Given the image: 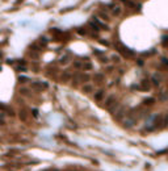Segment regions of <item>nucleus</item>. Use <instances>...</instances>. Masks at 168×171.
Instances as JSON below:
<instances>
[{
    "instance_id": "2f4dec72",
    "label": "nucleus",
    "mask_w": 168,
    "mask_h": 171,
    "mask_svg": "<svg viewBox=\"0 0 168 171\" xmlns=\"http://www.w3.org/2000/svg\"><path fill=\"white\" fill-rule=\"evenodd\" d=\"M71 171H74V170H71Z\"/></svg>"
},
{
    "instance_id": "7ed1b4c3",
    "label": "nucleus",
    "mask_w": 168,
    "mask_h": 171,
    "mask_svg": "<svg viewBox=\"0 0 168 171\" xmlns=\"http://www.w3.org/2000/svg\"><path fill=\"white\" fill-rule=\"evenodd\" d=\"M141 91H150L151 90V82L148 79H142V82H141V87H139Z\"/></svg>"
},
{
    "instance_id": "9b49d317",
    "label": "nucleus",
    "mask_w": 168,
    "mask_h": 171,
    "mask_svg": "<svg viewBox=\"0 0 168 171\" xmlns=\"http://www.w3.org/2000/svg\"><path fill=\"white\" fill-rule=\"evenodd\" d=\"M19 117H20L21 121H26L28 120V111L26 109H20V112H19Z\"/></svg>"
},
{
    "instance_id": "20e7f679",
    "label": "nucleus",
    "mask_w": 168,
    "mask_h": 171,
    "mask_svg": "<svg viewBox=\"0 0 168 171\" xmlns=\"http://www.w3.org/2000/svg\"><path fill=\"white\" fill-rule=\"evenodd\" d=\"M123 4H126V6L129 7V8H131V9H135V11H138V9L141 8V6L139 4H137L135 1H133V0H121Z\"/></svg>"
},
{
    "instance_id": "bb28decb",
    "label": "nucleus",
    "mask_w": 168,
    "mask_h": 171,
    "mask_svg": "<svg viewBox=\"0 0 168 171\" xmlns=\"http://www.w3.org/2000/svg\"><path fill=\"white\" fill-rule=\"evenodd\" d=\"M19 82L20 83H26V82H29V79L26 77H20L19 78Z\"/></svg>"
},
{
    "instance_id": "dca6fc26",
    "label": "nucleus",
    "mask_w": 168,
    "mask_h": 171,
    "mask_svg": "<svg viewBox=\"0 0 168 171\" xmlns=\"http://www.w3.org/2000/svg\"><path fill=\"white\" fill-rule=\"evenodd\" d=\"M123 114H125V109L121 108V109H118V112H117L116 114H114V117H116L117 120H121L123 117Z\"/></svg>"
},
{
    "instance_id": "f3484780",
    "label": "nucleus",
    "mask_w": 168,
    "mask_h": 171,
    "mask_svg": "<svg viewBox=\"0 0 168 171\" xmlns=\"http://www.w3.org/2000/svg\"><path fill=\"white\" fill-rule=\"evenodd\" d=\"M99 16H100V19H103V20H105V21H109V20H110V17H109L108 14H106L105 12H103V11H100V12H99Z\"/></svg>"
},
{
    "instance_id": "6e6552de",
    "label": "nucleus",
    "mask_w": 168,
    "mask_h": 171,
    "mask_svg": "<svg viewBox=\"0 0 168 171\" xmlns=\"http://www.w3.org/2000/svg\"><path fill=\"white\" fill-rule=\"evenodd\" d=\"M82 92L83 94H92V92H93V86L89 84V83H86V84L82 87Z\"/></svg>"
},
{
    "instance_id": "412c9836",
    "label": "nucleus",
    "mask_w": 168,
    "mask_h": 171,
    "mask_svg": "<svg viewBox=\"0 0 168 171\" xmlns=\"http://www.w3.org/2000/svg\"><path fill=\"white\" fill-rule=\"evenodd\" d=\"M159 99L162 100V101H167V100H168V94H167V92H164V94L162 92V94H160V97H159Z\"/></svg>"
},
{
    "instance_id": "4be33fe9",
    "label": "nucleus",
    "mask_w": 168,
    "mask_h": 171,
    "mask_svg": "<svg viewBox=\"0 0 168 171\" xmlns=\"http://www.w3.org/2000/svg\"><path fill=\"white\" fill-rule=\"evenodd\" d=\"M29 55H30L33 59H38V51H32L30 50V54H29Z\"/></svg>"
},
{
    "instance_id": "39448f33",
    "label": "nucleus",
    "mask_w": 168,
    "mask_h": 171,
    "mask_svg": "<svg viewBox=\"0 0 168 171\" xmlns=\"http://www.w3.org/2000/svg\"><path fill=\"white\" fill-rule=\"evenodd\" d=\"M32 87L34 90H38V91H42V90L47 88V84H46V83H42V82H33L32 83Z\"/></svg>"
},
{
    "instance_id": "a211bd4d",
    "label": "nucleus",
    "mask_w": 168,
    "mask_h": 171,
    "mask_svg": "<svg viewBox=\"0 0 168 171\" xmlns=\"http://www.w3.org/2000/svg\"><path fill=\"white\" fill-rule=\"evenodd\" d=\"M92 68H93V66H92L91 62H86L83 65V70H86V71H91Z\"/></svg>"
},
{
    "instance_id": "c85d7f7f",
    "label": "nucleus",
    "mask_w": 168,
    "mask_h": 171,
    "mask_svg": "<svg viewBox=\"0 0 168 171\" xmlns=\"http://www.w3.org/2000/svg\"><path fill=\"white\" fill-rule=\"evenodd\" d=\"M100 42L103 43V45H109V42H106V41H104V40H100Z\"/></svg>"
},
{
    "instance_id": "aec40b11",
    "label": "nucleus",
    "mask_w": 168,
    "mask_h": 171,
    "mask_svg": "<svg viewBox=\"0 0 168 171\" xmlns=\"http://www.w3.org/2000/svg\"><path fill=\"white\" fill-rule=\"evenodd\" d=\"M168 126V113H165L163 116V128H167Z\"/></svg>"
},
{
    "instance_id": "6ab92c4d",
    "label": "nucleus",
    "mask_w": 168,
    "mask_h": 171,
    "mask_svg": "<svg viewBox=\"0 0 168 171\" xmlns=\"http://www.w3.org/2000/svg\"><path fill=\"white\" fill-rule=\"evenodd\" d=\"M20 94L24 96H30V91L28 88H20Z\"/></svg>"
},
{
    "instance_id": "b1692460",
    "label": "nucleus",
    "mask_w": 168,
    "mask_h": 171,
    "mask_svg": "<svg viewBox=\"0 0 168 171\" xmlns=\"http://www.w3.org/2000/svg\"><path fill=\"white\" fill-rule=\"evenodd\" d=\"M99 61H100V62H103V63H108V62H109V59H108L106 57H104V55H100V57H99Z\"/></svg>"
},
{
    "instance_id": "a878e982",
    "label": "nucleus",
    "mask_w": 168,
    "mask_h": 171,
    "mask_svg": "<svg viewBox=\"0 0 168 171\" xmlns=\"http://www.w3.org/2000/svg\"><path fill=\"white\" fill-rule=\"evenodd\" d=\"M112 61H113V62H116V63H118V62L121 61V58L118 57V55L114 54V55H112Z\"/></svg>"
},
{
    "instance_id": "1a4fd4ad",
    "label": "nucleus",
    "mask_w": 168,
    "mask_h": 171,
    "mask_svg": "<svg viewBox=\"0 0 168 171\" xmlns=\"http://www.w3.org/2000/svg\"><path fill=\"white\" fill-rule=\"evenodd\" d=\"M71 78H72V75L70 74V72L64 71L62 75H60V82H62V83H67L70 79H71Z\"/></svg>"
},
{
    "instance_id": "f8f14e48",
    "label": "nucleus",
    "mask_w": 168,
    "mask_h": 171,
    "mask_svg": "<svg viewBox=\"0 0 168 171\" xmlns=\"http://www.w3.org/2000/svg\"><path fill=\"white\" fill-rule=\"evenodd\" d=\"M83 65H84V62H82V61H75V62H72V67H74L75 70H83Z\"/></svg>"
},
{
    "instance_id": "4468645a",
    "label": "nucleus",
    "mask_w": 168,
    "mask_h": 171,
    "mask_svg": "<svg viewBox=\"0 0 168 171\" xmlns=\"http://www.w3.org/2000/svg\"><path fill=\"white\" fill-rule=\"evenodd\" d=\"M154 103H155L154 97H147V99L143 100V105H152Z\"/></svg>"
},
{
    "instance_id": "f257e3e1",
    "label": "nucleus",
    "mask_w": 168,
    "mask_h": 171,
    "mask_svg": "<svg viewBox=\"0 0 168 171\" xmlns=\"http://www.w3.org/2000/svg\"><path fill=\"white\" fill-rule=\"evenodd\" d=\"M116 46H117V50L120 51V53L123 55V57L130 58V57H133V55H134V51L130 50V49H128V48H125L122 43H117Z\"/></svg>"
},
{
    "instance_id": "0eeeda50",
    "label": "nucleus",
    "mask_w": 168,
    "mask_h": 171,
    "mask_svg": "<svg viewBox=\"0 0 168 171\" xmlns=\"http://www.w3.org/2000/svg\"><path fill=\"white\" fill-rule=\"evenodd\" d=\"M104 96H105V90H99V91H96L95 92V96H93V99L96 100V101H101V100L104 99Z\"/></svg>"
},
{
    "instance_id": "423d86ee",
    "label": "nucleus",
    "mask_w": 168,
    "mask_h": 171,
    "mask_svg": "<svg viewBox=\"0 0 168 171\" xmlns=\"http://www.w3.org/2000/svg\"><path fill=\"white\" fill-rule=\"evenodd\" d=\"M93 80L96 84H101V83H104V80H105V75L101 74V72H97V74L93 75Z\"/></svg>"
},
{
    "instance_id": "cd10ccee",
    "label": "nucleus",
    "mask_w": 168,
    "mask_h": 171,
    "mask_svg": "<svg viewBox=\"0 0 168 171\" xmlns=\"http://www.w3.org/2000/svg\"><path fill=\"white\" fill-rule=\"evenodd\" d=\"M77 32H79L80 34H83V36H84V34H87V30H86V29H83V28L77 29Z\"/></svg>"
},
{
    "instance_id": "ddd939ff",
    "label": "nucleus",
    "mask_w": 168,
    "mask_h": 171,
    "mask_svg": "<svg viewBox=\"0 0 168 171\" xmlns=\"http://www.w3.org/2000/svg\"><path fill=\"white\" fill-rule=\"evenodd\" d=\"M88 25H89V28H91L92 30H95V32H99V30H100V26L97 25V24L95 23V21H89Z\"/></svg>"
},
{
    "instance_id": "393cba45",
    "label": "nucleus",
    "mask_w": 168,
    "mask_h": 171,
    "mask_svg": "<svg viewBox=\"0 0 168 171\" xmlns=\"http://www.w3.org/2000/svg\"><path fill=\"white\" fill-rule=\"evenodd\" d=\"M160 61H162V63L164 65V68H168V59H167V58L162 57V59H160Z\"/></svg>"
},
{
    "instance_id": "9d476101",
    "label": "nucleus",
    "mask_w": 168,
    "mask_h": 171,
    "mask_svg": "<svg viewBox=\"0 0 168 171\" xmlns=\"http://www.w3.org/2000/svg\"><path fill=\"white\" fill-rule=\"evenodd\" d=\"M160 79H162V75L160 74H154L152 75V78H151V83H154L155 87H158L160 83Z\"/></svg>"
},
{
    "instance_id": "c756f323",
    "label": "nucleus",
    "mask_w": 168,
    "mask_h": 171,
    "mask_svg": "<svg viewBox=\"0 0 168 171\" xmlns=\"http://www.w3.org/2000/svg\"><path fill=\"white\" fill-rule=\"evenodd\" d=\"M33 114H34V116H36V117H37V116H38V112H37V109H33Z\"/></svg>"
},
{
    "instance_id": "f03ea898",
    "label": "nucleus",
    "mask_w": 168,
    "mask_h": 171,
    "mask_svg": "<svg viewBox=\"0 0 168 171\" xmlns=\"http://www.w3.org/2000/svg\"><path fill=\"white\" fill-rule=\"evenodd\" d=\"M108 8L112 11V14L116 17L121 16V13H122V8H121V6H117V4H109Z\"/></svg>"
},
{
    "instance_id": "7c9ffc66",
    "label": "nucleus",
    "mask_w": 168,
    "mask_h": 171,
    "mask_svg": "<svg viewBox=\"0 0 168 171\" xmlns=\"http://www.w3.org/2000/svg\"><path fill=\"white\" fill-rule=\"evenodd\" d=\"M49 171H53V170H49Z\"/></svg>"
},
{
    "instance_id": "2eb2a0df",
    "label": "nucleus",
    "mask_w": 168,
    "mask_h": 171,
    "mask_svg": "<svg viewBox=\"0 0 168 171\" xmlns=\"http://www.w3.org/2000/svg\"><path fill=\"white\" fill-rule=\"evenodd\" d=\"M70 62V57L69 55H63V57L59 58V63L60 65H67Z\"/></svg>"
},
{
    "instance_id": "5701e85b",
    "label": "nucleus",
    "mask_w": 168,
    "mask_h": 171,
    "mask_svg": "<svg viewBox=\"0 0 168 171\" xmlns=\"http://www.w3.org/2000/svg\"><path fill=\"white\" fill-rule=\"evenodd\" d=\"M162 43H163V45H168V34L162 36Z\"/></svg>"
}]
</instances>
